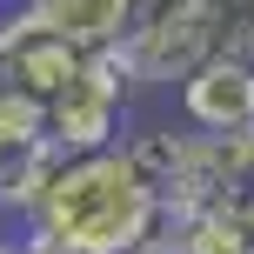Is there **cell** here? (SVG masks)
<instances>
[{"instance_id": "cell-1", "label": "cell", "mask_w": 254, "mask_h": 254, "mask_svg": "<svg viewBox=\"0 0 254 254\" xmlns=\"http://www.w3.org/2000/svg\"><path fill=\"white\" fill-rule=\"evenodd\" d=\"M27 234L54 254H161L167 248V207L147 188L127 147L74 154L47 174V188L27 207Z\"/></svg>"}, {"instance_id": "cell-2", "label": "cell", "mask_w": 254, "mask_h": 254, "mask_svg": "<svg viewBox=\"0 0 254 254\" xmlns=\"http://www.w3.org/2000/svg\"><path fill=\"white\" fill-rule=\"evenodd\" d=\"M87 67H94L87 47L61 40L54 27H40L27 7L0 13V94H13V101H27L40 114V107H54Z\"/></svg>"}, {"instance_id": "cell-3", "label": "cell", "mask_w": 254, "mask_h": 254, "mask_svg": "<svg viewBox=\"0 0 254 254\" xmlns=\"http://www.w3.org/2000/svg\"><path fill=\"white\" fill-rule=\"evenodd\" d=\"M40 134H47V147L61 154V161L121 147V134H127V80L114 74L107 54H94V67L54 107H40Z\"/></svg>"}, {"instance_id": "cell-4", "label": "cell", "mask_w": 254, "mask_h": 254, "mask_svg": "<svg viewBox=\"0 0 254 254\" xmlns=\"http://www.w3.org/2000/svg\"><path fill=\"white\" fill-rule=\"evenodd\" d=\"M181 114L201 134H254V61L214 54L181 80Z\"/></svg>"}, {"instance_id": "cell-5", "label": "cell", "mask_w": 254, "mask_h": 254, "mask_svg": "<svg viewBox=\"0 0 254 254\" xmlns=\"http://www.w3.org/2000/svg\"><path fill=\"white\" fill-rule=\"evenodd\" d=\"M54 167H61V154L40 134V114L27 101H13V94H0V214L27 221V207L47 188Z\"/></svg>"}, {"instance_id": "cell-6", "label": "cell", "mask_w": 254, "mask_h": 254, "mask_svg": "<svg viewBox=\"0 0 254 254\" xmlns=\"http://www.w3.org/2000/svg\"><path fill=\"white\" fill-rule=\"evenodd\" d=\"M27 13H34L40 27H54L61 40H74V47L87 54H114L127 34H134V13L140 0H20Z\"/></svg>"}, {"instance_id": "cell-7", "label": "cell", "mask_w": 254, "mask_h": 254, "mask_svg": "<svg viewBox=\"0 0 254 254\" xmlns=\"http://www.w3.org/2000/svg\"><path fill=\"white\" fill-rule=\"evenodd\" d=\"M0 254H54V248H47V241H34V234L20 228V234H13V241H0Z\"/></svg>"}, {"instance_id": "cell-8", "label": "cell", "mask_w": 254, "mask_h": 254, "mask_svg": "<svg viewBox=\"0 0 254 254\" xmlns=\"http://www.w3.org/2000/svg\"><path fill=\"white\" fill-rule=\"evenodd\" d=\"M0 241H7V214H0Z\"/></svg>"}]
</instances>
